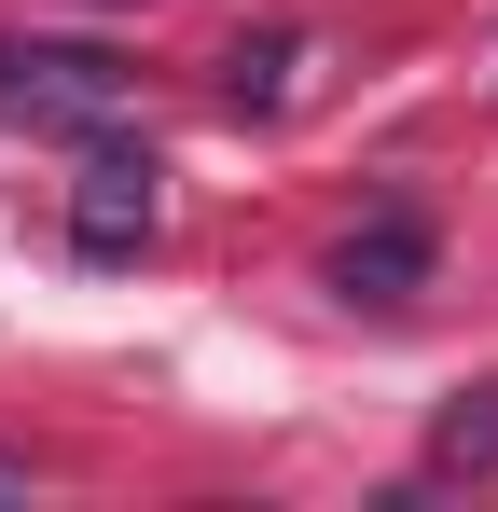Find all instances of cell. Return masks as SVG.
<instances>
[{
	"label": "cell",
	"mask_w": 498,
	"mask_h": 512,
	"mask_svg": "<svg viewBox=\"0 0 498 512\" xmlns=\"http://www.w3.org/2000/svg\"><path fill=\"white\" fill-rule=\"evenodd\" d=\"M0 111L56 125V139H111L125 125V70L97 42H0Z\"/></svg>",
	"instance_id": "obj_1"
},
{
	"label": "cell",
	"mask_w": 498,
	"mask_h": 512,
	"mask_svg": "<svg viewBox=\"0 0 498 512\" xmlns=\"http://www.w3.org/2000/svg\"><path fill=\"white\" fill-rule=\"evenodd\" d=\"M153 222H166V194H153V153H97L70 194V250L83 263H125V250H153Z\"/></svg>",
	"instance_id": "obj_2"
},
{
	"label": "cell",
	"mask_w": 498,
	"mask_h": 512,
	"mask_svg": "<svg viewBox=\"0 0 498 512\" xmlns=\"http://www.w3.org/2000/svg\"><path fill=\"white\" fill-rule=\"evenodd\" d=\"M429 471H498V388H457L429 429Z\"/></svg>",
	"instance_id": "obj_5"
},
{
	"label": "cell",
	"mask_w": 498,
	"mask_h": 512,
	"mask_svg": "<svg viewBox=\"0 0 498 512\" xmlns=\"http://www.w3.org/2000/svg\"><path fill=\"white\" fill-rule=\"evenodd\" d=\"M0 499H28V471H14V457H0Z\"/></svg>",
	"instance_id": "obj_6"
},
{
	"label": "cell",
	"mask_w": 498,
	"mask_h": 512,
	"mask_svg": "<svg viewBox=\"0 0 498 512\" xmlns=\"http://www.w3.org/2000/svg\"><path fill=\"white\" fill-rule=\"evenodd\" d=\"M415 277H429V222H402V208L332 250V291H346V305H415Z\"/></svg>",
	"instance_id": "obj_3"
},
{
	"label": "cell",
	"mask_w": 498,
	"mask_h": 512,
	"mask_svg": "<svg viewBox=\"0 0 498 512\" xmlns=\"http://www.w3.org/2000/svg\"><path fill=\"white\" fill-rule=\"evenodd\" d=\"M222 97H236V111H291V97H305V42H291V28H263V42H236V70H222Z\"/></svg>",
	"instance_id": "obj_4"
}]
</instances>
